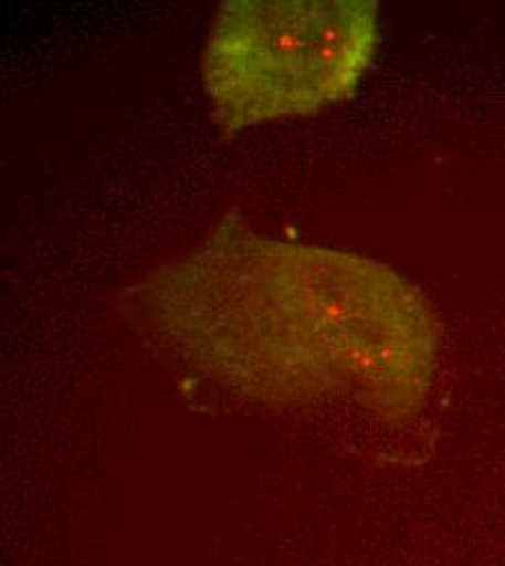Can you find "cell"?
Returning <instances> with one entry per match:
<instances>
[{"label":"cell","mask_w":505,"mask_h":566,"mask_svg":"<svg viewBox=\"0 0 505 566\" xmlns=\"http://www.w3.org/2000/svg\"><path fill=\"white\" fill-rule=\"evenodd\" d=\"M140 294L199 361L253 388L349 392L383 421L412 417L430 395L438 354L430 301L356 253L224 224Z\"/></svg>","instance_id":"6da1fadb"},{"label":"cell","mask_w":505,"mask_h":566,"mask_svg":"<svg viewBox=\"0 0 505 566\" xmlns=\"http://www.w3.org/2000/svg\"><path fill=\"white\" fill-rule=\"evenodd\" d=\"M379 46L375 0H227L201 78L224 134L314 116L354 96Z\"/></svg>","instance_id":"7a4b0ae2"}]
</instances>
